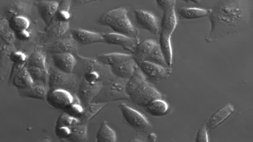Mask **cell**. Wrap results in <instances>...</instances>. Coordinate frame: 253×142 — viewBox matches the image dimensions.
Returning <instances> with one entry per match:
<instances>
[{
    "label": "cell",
    "instance_id": "18",
    "mask_svg": "<svg viewBox=\"0 0 253 142\" xmlns=\"http://www.w3.org/2000/svg\"><path fill=\"white\" fill-rule=\"evenodd\" d=\"M234 111V106L231 104H227L218 109L211 115L205 124L208 131H211L219 126L227 120L233 113Z\"/></svg>",
    "mask_w": 253,
    "mask_h": 142
},
{
    "label": "cell",
    "instance_id": "43",
    "mask_svg": "<svg viewBox=\"0 0 253 142\" xmlns=\"http://www.w3.org/2000/svg\"><path fill=\"white\" fill-rule=\"evenodd\" d=\"M7 21L5 19H2L0 20V31H1V30L4 28V27L7 25Z\"/></svg>",
    "mask_w": 253,
    "mask_h": 142
},
{
    "label": "cell",
    "instance_id": "36",
    "mask_svg": "<svg viewBox=\"0 0 253 142\" xmlns=\"http://www.w3.org/2000/svg\"><path fill=\"white\" fill-rule=\"evenodd\" d=\"M79 123H80L79 118L71 116V115L64 112L63 113L59 115L57 121H56V126H64L72 127L77 125V124Z\"/></svg>",
    "mask_w": 253,
    "mask_h": 142
},
{
    "label": "cell",
    "instance_id": "27",
    "mask_svg": "<svg viewBox=\"0 0 253 142\" xmlns=\"http://www.w3.org/2000/svg\"><path fill=\"white\" fill-rule=\"evenodd\" d=\"M8 57L12 63L13 64L10 76V79H12L15 74L25 66L28 56L25 52L15 50V51H11L9 53Z\"/></svg>",
    "mask_w": 253,
    "mask_h": 142
},
{
    "label": "cell",
    "instance_id": "40",
    "mask_svg": "<svg viewBox=\"0 0 253 142\" xmlns=\"http://www.w3.org/2000/svg\"><path fill=\"white\" fill-rule=\"evenodd\" d=\"M102 1L104 0H71V9L74 10L89 3Z\"/></svg>",
    "mask_w": 253,
    "mask_h": 142
},
{
    "label": "cell",
    "instance_id": "46",
    "mask_svg": "<svg viewBox=\"0 0 253 142\" xmlns=\"http://www.w3.org/2000/svg\"><path fill=\"white\" fill-rule=\"evenodd\" d=\"M129 142H142L141 140H139V139H130V140L129 141Z\"/></svg>",
    "mask_w": 253,
    "mask_h": 142
},
{
    "label": "cell",
    "instance_id": "33",
    "mask_svg": "<svg viewBox=\"0 0 253 142\" xmlns=\"http://www.w3.org/2000/svg\"><path fill=\"white\" fill-rule=\"evenodd\" d=\"M8 26L14 33L29 29L31 22L26 16H20L11 18L7 21Z\"/></svg>",
    "mask_w": 253,
    "mask_h": 142
},
{
    "label": "cell",
    "instance_id": "26",
    "mask_svg": "<svg viewBox=\"0 0 253 142\" xmlns=\"http://www.w3.org/2000/svg\"><path fill=\"white\" fill-rule=\"evenodd\" d=\"M12 79L13 85L19 90L28 88L34 85V81L25 67L18 71Z\"/></svg>",
    "mask_w": 253,
    "mask_h": 142
},
{
    "label": "cell",
    "instance_id": "15",
    "mask_svg": "<svg viewBox=\"0 0 253 142\" xmlns=\"http://www.w3.org/2000/svg\"><path fill=\"white\" fill-rule=\"evenodd\" d=\"M70 35L79 46H88L90 44L104 43L103 34L75 28L71 30Z\"/></svg>",
    "mask_w": 253,
    "mask_h": 142
},
{
    "label": "cell",
    "instance_id": "14",
    "mask_svg": "<svg viewBox=\"0 0 253 142\" xmlns=\"http://www.w3.org/2000/svg\"><path fill=\"white\" fill-rule=\"evenodd\" d=\"M103 37L104 43L121 46L127 51L132 52V54L140 43L138 38L131 37L117 33L103 34Z\"/></svg>",
    "mask_w": 253,
    "mask_h": 142
},
{
    "label": "cell",
    "instance_id": "30",
    "mask_svg": "<svg viewBox=\"0 0 253 142\" xmlns=\"http://www.w3.org/2000/svg\"><path fill=\"white\" fill-rule=\"evenodd\" d=\"M96 138V141L98 142H115L117 140L116 132L108 125L106 121L101 124Z\"/></svg>",
    "mask_w": 253,
    "mask_h": 142
},
{
    "label": "cell",
    "instance_id": "44",
    "mask_svg": "<svg viewBox=\"0 0 253 142\" xmlns=\"http://www.w3.org/2000/svg\"><path fill=\"white\" fill-rule=\"evenodd\" d=\"M181 1L186 2H192L196 3V4H198V3L201 2V0H181Z\"/></svg>",
    "mask_w": 253,
    "mask_h": 142
},
{
    "label": "cell",
    "instance_id": "4",
    "mask_svg": "<svg viewBox=\"0 0 253 142\" xmlns=\"http://www.w3.org/2000/svg\"><path fill=\"white\" fill-rule=\"evenodd\" d=\"M127 81L112 76L106 82H103L99 93L91 103L108 104L117 101H129L126 91Z\"/></svg>",
    "mask_w": 253,
    "mask_h": 142
},
{
    "label": "cell",
    "instance_id": "10",
    "mask_svg": "<svg viewBox=\"0 0 253 142\" xmlns=\"http://www.w3.org/2000/svg\"><path fill=\"white\" fill-rule=\"evenodd\" d=\"M33 5L34 3L31 0H16L2 8L1 13L7 21L16 16L28 17L31 14Z\"/></svg>",
    "mask_w": 253,
    "mask_h": 142
},
{
    "label": "cell",
    "instance_id": "22",
    "mask_svg": "<svg viewBox=\"0 0 253 142\" xmlns=\"http://www.w3.org/2000/svg\"><path fill=\"white\" fill-rule=\"evenodd\" d=\"M48 88L45 85L34 84L32 87L18 90L19 96L36 100H46Z\"/></svg>",
    "mask_w": 253,
    "mask_h": 142
},
{
    "label": "cell",
    "instance_id": "35",
    "mask_svg": "<svg viewBox=\"0 0 253 142\" xmlns=\"http://www.w3.org/2000/svg\"><path fill=\"white\" fill-rule=\"evenodd\" d=\"M16 40L14 32L9 28L8 22L0 31V41L5 45L12 46Z\"/></svg>",
    "mask_w": 253,
    "mask_h": 142
},
{
    "label": "cell",
    "instance_id": "6",
    "mask_svg": "<svg viewBox=\"0 0 253 142\" xmlns=\"http://www.w3.org/2000/svg\"><path fill=\"white\" fill-rule=\"evenodd\" d=\"M77 87V76L76 73H67L58 70L49 72L48 91L62 89L76 94Z\"/></svg>",
    "mask_w": 253,
    "mask_h": 142
},
{
    "label": "cell",
    "instance_id": "21",
    "mask_svg": "<svg viewBox=\"0 0 253 142\" xmlns=\"http://www.w3.org/2000/svg\"><path fill=\"white\" fill-rule=\"evenodd\" d=\"M70 30V22H60L52 20L48 26H46L45 37L49 39H56L63 36Z\"/></svg>",
    "mask_w": 253,
    "mask_h": 142
},
{
    "label": "cell",
    "instance_id": "34",
    "mask_svg": "<svg viewBox=\"0 0 253 142\" xmlns=\"http://www.w3.org/2000/svg\"><path fill=\"white\" fill-rule=\"evenodd\" d=\"M84 111V106L82 105L81 102L76 94H74V100L72 103L65 108L64 112L67 114L71 115V116L79 118Z\"/></svg>",
    "mask_w": 253,
    "mask_h": 142
},
{
    "label": "cell",
    "instance_id": "19",
    "mask_svg": "<svg viewBox=\"0 0 253 142\" xmlns=\"http://www.w3.org/2000/svg\"><path fill=\"white\" fill-rule=\"evenodd\" d=\"M59 3L58 1H40L36 2L38 13L41 19H42L46 26L54 17L56 11L58 10Z\"/></svg>",
    "mask_w": 253,
    "mask_h": 142
},
{
    "label": "cell",
    "instance_id": "16",
    "mask_svg": "<svg viewBox=\"0 0 253 142\" xmlns=\"http://www.w3.org/2000/svg\"><path fill=\"white\" fill-rule=\"evenodd\" d=\"M103 84V81L94 84H88L82 79L77 96H78L80 102L83 106H87L88 104L93 102L94 98L99 93Z\"/></svg>",
    "mask_w": 253,
    "mask_h": 142
},
{
    "label": "cell",
    "instance_id": "42",
    "mask_svg": "<svg viewBox=\"0 0 253 142\" xmlns=\"http://www.w3.org/2000/svg\"><path fill=\"white\" fill-rule=\"evenodd\" d=\"M156 139L157 136L155 133L149 132L147 135V140H146V141L150 142H156Z\"/></svg>",
    "mask_w": 253,
    "mask_h": 142
},
{
    "label": "cell",
    "instance_id": "17",
    "mask_svg": "<svg viewBox=\"0 0 253 142\" xmlns=\"http://www.w3.org/2000/svg\"><path fill=\"white\" fill-rule=\"evenodd\" d=\"M51 55L53 64L56 70L65 73H74L77 65L75 56L69 53H57Z\"/></svg>",
    "mask_w": 253,
    "mask_h": 142
},
{
    "label": "cell",
    "instance_id": "37",
    "mask_svg": "<svg viewBox=\"0 0 253 142\" xmlns=\"http://www.w3.org/2000/svg\"><path fill=\"white\" fill-rule=\"evenodd\" d=\"M55 134L56 137L59 139L67 141L71 135V127L64 126H56Z\"/></svg>",
    "mask_w": 253,
    "mask_h": 142
},
{
    "label": "cell",
    "instance_id": "5",
    "mask_svg": "<svg viewBox=\"0 0 253 142\" xmlns=\"http://www.w3.org/2000/svg\"><path fill=\"white\" fill-rule=\"evenodd\" d=\"M132 55L136 64L148 62L168 67L163 57L160 44L153 39H147L139 43Z\"/></svg>",
    "mask_w": 253,
    "mask_h": 142
},
{
    "label": "cell",
    "instance_id": "8",
    "mask_svg": "<svg viewBox=\"0 0 253 142\" xmlns=\"http://www.w3.org/2000/svg\"><path fill=\"white\" fill-rule=\"evenodd\" d=\"M137 65L145 78L154 83L168 79L172 72L171 68L163 67L151 62H140Z\"/></svg>",
    "mask_w": 253,
    "mask_h": 142
},
{
    "label": "cell",
    "instance_id": "24",
    "mask_svg": "<svg viewBox=\"0 0 253 142\" xmlns=\"http://www.w3.org/2000/svg\"><path fill=\"white\" fill-rule=\"evenodd\" d=\"M210 10L199 8L183 7L178 9L177 14L180 19L193 20L209 17Z\"/></svg>",
    "mask_w": 253,
    "mask_h": 142
},
{
    "label": "cell",
    "instance_id": "41",
    "mask_svg": "<svg viewBox=\"0 0 253 142\" xmlns=\"http://www.w3.org/2000/svg\"><path fill=\"white\" fill-rule=\"evenodd\" d=\"M14 34L17 39L23 41H28L32 37V33L28 29L14 33Z\"/></svg>",
    "mask_w": 253,
    "mask_h": 142
},
{
    "label": "cell",
    "instance_id": "9",
    "mask_svg": "<svg viewBox=\"0 0 253 142\" xmlns=\"http://www.w3.org/2000/svg\"><path fill=\"white\" fill-rule=\"evenodd\" d=\"M138 67L133 55L126 54L124 58L109 68L113 75L119 78L128 80L132 77Z\"/></svg>",
    "mask_w": 253,
    "mask_h": 142
},
{
    "label": "cell",
    "instance_id": "25",
    "mask_svg": "<svg viewBox=\"0 0 253 142\" xmlns=\"http://www.w3.org/2000/svg\"><path fill=\"white\" fill-rule=\"evenodd\" d=\"M144 108L149 114L154 117H162L168 113L169 106L164 99H156L148 103Z\"/></svg>",
    "mask_w": 253,
    "mask_h": 142
},
{
    "label": "cell",
    "instance_id": "39",
    "mask_svg": "<svg viewBox=\"0 0 253 142\" xmlns=\"http://www.w3.org/2000/svg\"><path fill=\"white\" fill-rule=\"evenodd\" d=\"M159 7L162 9L163 11L167 9L175 7L176 0H156Z\"/></svg>",
    "mask_w": 253,
    "mask_h": 142
},
{
    "label": "cell",
    "instance_id": "28",
    "mask_svg": "<svg viewBox=\"0 0 253 142\" xmlns=\"http://www.w3.org/2000/svg\"><path fill=\"white\" fill-rule=\"evenodd\" d=\"M108 105L105 103H91L84 106V111L81 117L79 118L80 123H88V121L96 115L99 112Z\"/></svg>",
    "mask_w": 253,
    "mask_h": 142
},
{
    "label": "cell",
    "instance_id": "12",
    "mask_svg": "<svg viewBox=\"0 0 253 142\" xmlns=\"http://www.w3.org/2000/svg\"><path fill=\"white\" fill-rule=\"evenodd\" d=\"M73 100L74 94L62 89L48 91L46 98L50 106L63 111L73 103Z\"/></svg>",
    "mask_w": 253,
    "mask_h": 142
},
{
    "label": "cell",
    "instance_id": "1",
    "mask_svg": "<svg viewBox=\"0 0 253 142\" xmlns=\"http://www.w3.org/2000/svg\"><path fill=\"white\" fill-rule=\"evenodd\" d=\"M252 13L253 0H220L211 9V29L205 40L213 43L245 31L250 25Z\"/></svg>",
    "mask_w": 253,
    "mask_h": 142
},
{
    "label": "cell",
    "instance_id": "13",
    "mask_svg": "<svg viewBox=\"0 0 253 142\" xmlns=\"http://www.w3.org/2000/svg\"><path fill=\"white\" fill-rule=\"evenodd\" d=\"M79 47V44L73 40L70 35L65 36H63L50 44L47 47V52L50 55L69 53L74 55L78 53Z\"/></svg>",
    "mask_w": 253,
    "mask_h": 142
},
{
    "label": "cell",
    "instance_id": "31",
    "mask_svg": "<svg viewBox=\"0 0 253 142\" xmlns=\"http://www.w3.org/2000/svg\"><path fill=\"white\" fill-rule=\"evenodd\" d=\"M32 77L34 84L43 85L47 87L49 80V71L47 69L30 67L26 68Z\"/></svg>",
    "mask_w": 253,
    "mask_h": 142
},
{
    "label": "cell",
    "instance_id": "29",
    "mask_svg": "<svg viewBox=\"0 0 253 142\" xmlns=\"http://www.w3.org/2000/svg\"><path fill=\"white\" fill-rule=\"evenodd\" d=\"M88 141V123H80L71 127V135L67 141L86 142Z\"/></svg>",
    "mask_w": 253,
    "mask_h": 142
},
{
    "label": "cell",
    "instance_id": "45",
    "mask_svg": "<svg viewBox=\"0 0 253 142\" xmlns=\"http://www.w3.org/2000/svg\"><path fill=\"white\" fill-rule=\"evenodd\" d=\"M36 2L40 1H58L59 0H34Z\"/></svg>",
    "mask_w": 253,
    "mask_h": 142
},
{
    "label": "cell",
    "instance_id": "11",
    "mask_svg": "<svg viewBox=\"0 0 253 142\" xmlns=\"http://www.w3.org/2000/svg\"><path fill=\"white\" fill-rule=\"evenodd\" d=\"M135 20L138 28L147 31L151 34H159L160 27L159 20L156 16L151 12L143 10H134Z\"/></svg>",
    "mask_w": 253,
    "mask_h": 142
},
{
    "label": "cell",
    "instance_id": "2",
    "mask_svg": "<svg viewBox=\"0 0 253 142\" xmlns=\"http://www.w3.org/2000/svg\"><path fill=\"white\" fill-rule=\"evenodd\" d=\"M126 91L129 101L143 108L152 101L164 99L163 95L147 81L138 67L132 77L127 80Z\"/></svg>",
    "mask_w": 253,
    "mask_h": 142
},
{
    "label": "cell",
    "instance_id": "3",
    "mask_svg": "<svg viewBox=\"0 0 253 142\" xmlns=\"http://www.w3.org/2000/svg\"><path fill=\"white\" fill-rule=\"evenodd\" d=\"M129 9L126 7H118L104 13L97 20L100 26L109 27L115 33L138 38L139 32L131 23L127 16Z\"/></svg>",
    "mask_w": 253,
    "mask_h": 142
},
{
    "label": "cell",
    "instance_id": "32",
    "mask_svg": "<svg viewBox=\"0 0 253 142\" xmlns=\"http://www.w3.org/2000/svg\"><path fill=\"white\" fill-rule=\"evenodd\" d=\"M26 68L34 67L47 69L46 56L42 52L37 50L30 55L25 64Z\"/></svg>",
    "mask_w": 253,
    "mask_h": 142
},
{
    "label": "cell",
    "instance_id": "7",
    "mask_svg": "<svg viewBox=\"0 0 253 142\" xmlns=\"http://www.w3.org/2000/svg\"><path fill=\"white\" fill-rule=\"evenodd\" d=\"M125 122L136 131L142 133H149L152 130V126L144 115L140 113L135 109L122 104L119 106Z\"/></svg>",
    "mask_w": 253,
    "mask_h": 142
},
{
    "label": "cell",
    "instance_id": "20",
    "mask_svg": "<svg viewBox=\"0 0 253 142\" xmlns=\"http://www.w3.org/2000/svg\"><path fill=\"white\" fill-rule=\"evenodd\" d=\"M178 24L175 12V7L167 9L163 11V16L160 26V31L172 36Z\"/></svg>",
    "mask_w": 253,
    "mask_h": 142
},
{
    "label": "cell",
    "instance_id": "23",
    "mask_svg": "<svg viewBox=\"0 0 253 142\" xmlns=\"http://www.w3.org/2000/svg\"><path fill=\"white\" fill-rule=\"evenodd\" d=\"M160 47L167 65L171 68L172 65V49L171 35L160 32Z\"/></svg>",
    "mask_w": 253,
    "mask_h": 142
},
{
    "label": "cell",
    "instance_id": "38",
    "mask_svg": "<svg viewBox=\"0 0 253 142\" xmlns=\"http://www.w3.org/2000/svg\"><path fill=\"white\" fill-rule=\"evenodd\" d=\"M208 130L205 127V124L202 125L199 128L195 139L196 142H209L208 138Z\"/></svg>",
    "mask_w": 253,
    "mask_h": 142
}]
</instances>
